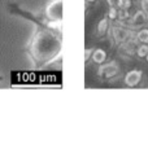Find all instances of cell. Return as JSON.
<instances>
[{
  "label": "cell",
  "mask_w": 148,
  "mask_h": 149,
  "mask_svg": "<svg viewBox=\"0 0 148 149\" xmlns=\"http://www.w3.org/2000/svg\"><path fill=\"white\" fill-rule=\"evenodd\" d=\"M113 38L117 43H124L129 39V31L122 27H113Z\"/></svg>",
  "instance_id": "cell-6"
},
{
  "label": "cell",
  "mask_w": 148,
  "mask_h": 149,
  "mask_svg": "<svg viewBox=\"0 0 148 149\" xmlns=\"http://www.w3.org/2000/svg\"><path fill=\"white\" fill-rule=\"evenodd\" d=\"M131 5H133V0H118L116 7H117L118 9H127L129 10L130 8H131Z\"/></svg>",
  "instance_id": "cell-12"
},
{
  "label": "cell",
  "mask_w": 148,
  "mask_h": 149,
  "mask_svg": "<svg viewBox=\"0 0 148 149\" xmlns=\"http://www.w3.org/2000/svg\"><path fill=\"white\" fill-rule=\"evenodd\" d=\"M108 29H109V19H108V17H103L96 25V35L99 38L104 36L108 33Z\"/></svg>",
  "instance_id": "cell-7"
},
{
  "label": "cell",
  "mask_w": 148,
  "mask_h": 149,
  "mask_svg": "<svg viewBox=\"0 0 148 149\" xmlns=\"http://www.w3.org/2000/svg\"><path fill=\"white\" fill-rule=\"evenodd\" d=\"M107 57H108L107 52H105L104 49H101V48H98V49H94L92 56H91V60H92L95 64L101 65V64H104V62H105Z\"/></svg>",
  "instance_id": "cell-8"
},
{
  "label": "cell",
  "mask_w": 148,
  "mask_h": 149,
  "mask_svg": "<svg viewBox=\"0 0 148 149\" xmlns=\"http://www.w3.org/2000/svg\"><path fill=\"white\" fill-rule=\"evenodd\" d=\"M44 16L50 24H62V0H52L48 3Z\"/></svg>",
  "instance_id": "cell-2"
},
{
  "label": "cell",
  "mask_w": 148,
  "mask_h": 149,
  "mask_svg": "<svg viewBox=\"0 0 148 149\" xmlns=\"http://www.w3.org/2000/svg\"><path fill=\"white\" fill-rule=\"evenodd\" d=\"M130 17L131 16L127 12V9H118V21H129Z\"/></svg>",
  "instance_id": "cell-13"
},
{
  "label": "cell",
  "mask_w": 148,
  "mask_h": 149,
  "mask_svg": "<svg viewBox=\"0 0 148 149\" xmlns=\"http://www.w3.org/2000/svg\"><path fill=\"white\" fill-rule=\"evenodd\" d=\"M146 60H147V62H148V54H147V57H146Z\"/></svg>",
  "instance_id": "cell-18"
},
{
  "label": "cell",
  "mask_w": 148,
  "mask_h": 149,
  "mask_svg": "<svg viewBox=\"0 0 148 149\" xmlns=\"http://www.w3.org/2000/svg\"><path fill=\"white\" fill-rule=\"evenodd\" d=\"M84 1H86L87 4H94V3H96L98 0H84Z\"/></svg>",
  "instance_id": "cell-17"
},
{
  "label": "cell",
  "mask_w": 148,
  "mask_h": 149,
  "mask_svg": "<svg viewBox=\"0 0 148 149\" xmlns=\"http://www.w3.org/2000/svg\"><path fill=\"white\" fill-rule=\"evenodd\" d=\"M133 1H139V0H133Z\"/></svg>",
  "instance_id": "cell-19"
},
{
  "label": "cell",
  "mask_w": 148,
  "mask_h": 149,
  "mask_svg": "<svg viewBox=\"0 0 148 149\" xmlns=\"http://www.w3.org/2000/svg\"><path fill=\"white\" fill-rule=\"evenodd\" d=\"M130 25L134 27H140V26H144V25L148 24V14L144 12V10H136L134 14H131L129 19Z\"/></svg>",
  "instance_id": "cell-5"
},
{
  "label": "cell",
  "mask_w": 148,
  "mask_h": 149,
  "mask_svg": "<svg viewBox=\"0 0 148 149\" xmlns=\"http://www.w3.org/2000/svg\"><path fill=\"white\" fill-rule=\"evenodd\" d=\"M107 3H108V5H109V7H116V5H117V3H118V0H107Z\"/></svg>",
  "instance_id": "cell-16"
},
{
  "label": "cell",
  "mask_w": 148,
  "mask_h": 149,
  "mask_svg": "<svg viewBox=\"0 0 148 149\" xmlns=\"http://www.w3.org/2000/svg\"><path fill=\"white\" fill-rule=\"evenodd\" d=\"M136 39H138L139 43H144V44H148V29L143 27L136 33Z\"/></svg>",
  "instance_id": "cell-9"
},
{
  "label": "cell",
  "mask_w": 148,
  "mask_h": 149,
  "mask_svg": "<svg viewBox=\"0 0 148 149\" xmlns=\"http://www.w3.org/2000/svg\"><path fill=\"white\" fill-rule=\"evenodd\" d=\"M142 78H143V71L142 70H131L125 75L124 83L127 87H135L142 82Z\"/></svg>",
  "instance_id": "cell-4"
},
{
  "label": "cell",
  "mask_w": 148,
  "mask_h": 149,
  "mask_svg": "<svg viewBox=\"0 0 148 149\" xmlns=\"http://www.w3.org/2000/svg\"><path fill=\"white\" fill-rule=\"evenodd\" d=\"M62 38L61 33L52 29L39 30L29 44V53L38 65H47L61 58Z\"/></svg>",
  "instance_id": "cell-1"
},
{
  "label": "cell",
  "mask_w": 148,
  "mask_h": 149,
  "mask_svg": "<svg viewBox=\"0 0 148 149\" xmlns=\"http://www.w3.org/2000/svg\"><path fill=\"white\" fill-rule=\"evenodd\" d=\"M140 9L148 14V0H140Z\"/></svg>",
  "instance_id": "cell-15"
},
{
  "label": "cell",
  "mask_w": 148,
  "mask_h": 149,
  "mask_svg": "<svg viewBox=\"0 0 148 149\" xmlns=\"http://www.w3.org/2000/svg\"><path fill=\"white\" fill-rule=\"evenodd\" d=\"M92 52H94V48H87V49H84V53H83L84 62H87L91 58V56H92Z\"/></svg>",
  "instance_id": "cell-14"
},
{
  "label": "cell",
  "mask_w": 148,
  "mask_h": 149,
  "mask_svg": "<svg viewBox=\"0 0 148 149\" xmlns=\"http://www.w3.org/2000/svg\"><path fill=\"white\" fill-rule=\"evenodd\" d=\"M147 54H148V44L140 43V45L136 48V56L139 58H146Z\"/></svg>",
  "instance_id": "cell-10"
},
{
  "label": "cell",
  "mask_w": 148,
  "mask_h": 149,
  "mask_svg": "<svg viewBox=\"0 0 148 149\" xmlns=\"http://www.w3.org/2000/svg\"><path fill=\"white\" fill-rule=\"evenodd\" d=\"M107 17L109 21H116V19H118V8L117 7H109Z\"/></svg>",
  "instance_id": "cell-11"
},
{
  "label": "cell",
  "mask_w": 148,
  "mask_h": 149,
  "mask_svg": "<svg viewBox=\"0 0 148 149\" xmlns=\"http://www.w3.org/2000/svg\"><path fill=\"white\" fill-rule=\"evenodd\" d=\"M121 71V68H119L118 62L116 61H110L107 62V64H101L98 69V75L100 77L101 79H110L113 77H117Z\"/></svg>",
  "instance_id": "cell-3"
}]
</instances>
